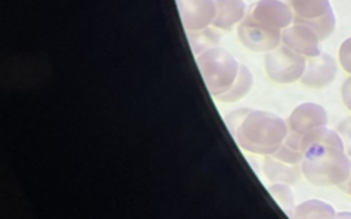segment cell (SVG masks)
I'll return each instance as SVG.
<instances>
[{
  "mask_svg": "<svg viewBox=\"0 0 351 219\" xmlns=\"http://www.w3.org/2000/svg\"><path fill=\"white\" fill-rule=\"evenodd\" d=\"M298 146L303 152L302 174L315 186H340L351 171V157L346 153L337 130L326 126L304 134Z\"/></svg>",
  "mask_w": 351,
  "mask_h": 219,
  "instance_id": "1",
  "label": "cell"
},
{
  "mask_svg": "<svg viewBox=\"0 0 351 219\" xmlns=\"http://www.w3.org/2000/svg\"><path fill=\"white\" fill-rule=\"evenodd\" d=\"M223 119L237 145L250 153L270 155L288 136L287 120L269 111L239 108Z\"/></svg>",
  "mask_w": 351,
  "mask_h": 219,
  "instance_id": "2",
  "label": "cell"
},
{
  "mask_svg": "<svg viewBox=\"0 0 351 219\" xmlns=\"http://www.w3.org/2000/svg\"><path fill=\"white\" fill-rule=\"evenodd\" d=\"M196 64L208 93L217 100L234 85L241 64L233 55L221 48L210 47L196 56Z\"/></svg>",
  "mask_w": 351,
  "mask_h": 219,
  "instance_id": "3",
  "label": "cell"
},
{
  "mask_svg": "<svg viewBox=\"0 0 351 219\" xmlns=\"http://www.w3.org/2000/svg\"><path fill=\"white\" fill-rule=\"evenodd\" d=\"M303 152L284 141L273 153L263 157V174L271 183H295L302 175Z\"/></svg>",
  "mask_w": 351,
  "mask_h": 219,
  "instance_id": "4",
  "label": "cell"
},
{
  "mask_svg": "<svg viewBox=\"0 0 351 219\" xmlns=\"http://www.w3.org/2000/svg\"><path fill=\"white\" fill-rule=\"evenodd\" d=\"M293 12V23H303L326 40L336 27V18L329 0H282Z\"/></svg>",
  "mask_w": 351,
  "mask_h": 219,
  "instance_id": "5",
  "label": "cell"
},
{
  "mask_svg": "<svg viewBox=\"0 0 351 219\" xmlns=\"http://www.w3.org/2000/svg\"><path fill=\"white\" fill-rule=\"evenodd\" d=\"M265 71L267 77L277 83H292L302 78L307 57L299 55L280 44L273 51L265 55Z\"/></svg>",
  "mask_w": 351,
  "mask_h": 219,
  "instance_id": "6",
  "label": "cell"
},
{
  "mask_svg": "<svg viewBox=\"0 0 351 219\" xmlns=\"http://www.w3.org/2000/svg\"><path fill=\"white\" fill-rule=\"evenodd\" d=\"M287 125H288V136L285 141L299 148L298 142L304 134L328 125V114L325 108L319 104L303 103L289 114L287 119Z\"/></svg>",
  "mask_w": 351,
  "mask_h": 219,
  "instance_id": "7",
  "label": "cell"
},
{
  "mask_svg": "<svg viewBox=\"0 0 351 219\" xmlns=\"http://www.w3.org/2000/svg\"><path fill=\"white\" fill-rule=\"evenodd\" d=\"M281 30L261 25L245 15L237 25V37L240 42L254 52H270L281 44Z\"/></svg>",
  "mask_w": 351,
  "mask_h": 219,
  "instance_id": "8",
  "label": "cell"
},
{
  "mask_svg": "<svg viewBox=\"0 0 351 219\" xmlns=\"http://www.w3.org/2000/svg\"><path fill=\"white\" fill-rule=\"evenodd\" d=\"M247 16L276 30H284L293 23V12L282 0H258L247 10Z\"/></svg>",
  "mask_w": 351,
  "mask_h": 219,
  "instance_id": "9",
  "label": "cell"
},
{
  "mask_svg": "<svg viewBox=\"0 0 351 219\" xmlns=\"http://www.w3.org/2000/svg\"><path fill=\"white\" fill-rule=\"evenodd\" d=\"M177 7L188 33L206 30L217 14L215 0H177Z\"/></svg>",
  "mask_w": 351,
  "mask_h": 219,
  "instance_id": "10",
  "label": "cell"
},
{
  "mask_svg": "<svg viewBox=\"0 0 351 219\" xmlns=\"http://www.w3.org/2000/svg\"><path fill=\"white\" fill-rule=\"evenodd\" d=\"M319 41L321 38L315 30L303 23H292L281 33V44L304 57H313L321 53Z\"/></svg>",
  "mask_w": 351,
  "mask_h": 219,
  "instance_id": "11",
  "label": "cell"
},
{
  "mask_svg": "<svg viewBox=\"0 0 351 219\" xmlns=\"http://www.w3.org/2000/svg\"><path fill=\"white\" fill-rule=\"evenodd\" d=\"M337 74V64L335 59L326 53L321 52L317 56L307 57L306 70L300 78L302 83L308 88H325L332 83Z\"/></svg>",
  "mask_w": 351,
  "mask_h": 219,
  "instance_id": "12",
  "label": "cell"
},
{
  "mask_svg": "<svg viewBox=\"0 0 351 219\" xmlns=\"http://www.w3.org/2000/svg\"><path fill=\"white\" fill-rule=\"evenodd\" d=\"M217 14L213 26L219 30H232L247 15L244 0H215Z\"/></svg>",
  "mask_w": 351,
  "mask_h": 219,
  "instance_id": "13",
  "label": "cell"
},
{
  "mask_svg": "<svg viewBox=\"0 0 351 219\" xmlns=\"http://www.w3.org/2000/svg\"><path fill=\"white\" fill-rule=\"evenodd\" d=\"M295 219H333L337 218L335 208L321 200H306L296 205L293 212Z\"/></svg>",
  "mask_w": 351,
  "mask_h": 219,
  "instance_id": "14",
  "label": "cell"
},
{
  "mask_svg": "<svg viewBox=\"0 0 351 219\" xmlns=\"http://www.w3.org/2000/svg\"><path fill=\"white\" fill-rule=\"evenodd\" d=\"M252 82H254L252 74L244 64H241L240 73H239V77H237L234 85L230 88L229 92H226L218 100L222 103H234V101L240 100L243 96H245L248 93V90L252 86Z\"/></svg>",
  "mask_w": 351,
  "mask_h": 219,
  "instance_id": "15",
  "label": "cell"
},
{
  "mask_svg": "<svg viewBox=\"0 0 351 219\" xmlns=\"http://www.w3.org/2000/svg\"><path fill=\"white\" fill-rule=\"evenodd\" d=\"M267 192L276 200V203L281 207V209L289 216L293 218L295 212V196L288 183H271L267 186Z\"/></svg>",
  "mask_w": 351,
  "mask_h": 219,
  "instance_id": "16",
  "label": "cell"
},
{
  "mask_svg": "<svg viewBox=\"0 0 351 219\" xmlns=\"http://www.w3.org/2000/svg\"><path fill=\"white\" fill-rule=\"evenodd\" d=\"M337 133L340 134L343 144H344V149L346 153L351 157V116L344 118L336 127Z\"/></svg>",
  "mask_w": 351,
  "mask_h": 219,
  "instance_id": "17",
  "label": "cell"
},
{
  "mask_svg": "<svg viewBox=\"0 0 351 219\" xmlns=\"http://www.w3.org/2000/svg\"><path fill=\"white\" fill-rule=\"evenodd\" d=\"M339 63L341 68L351 75V37L346 38L339 48Z\"/></svg>",
  "mask_w": 351,
  "mask_h": 219,
  "instance_id": "18",
  "label": "cell"
},
{
  "mask_svg": "<svg viewBox=\"0 0 351 219\" xmlns=\"http://www.w3.org/2000/svg\"><path fill=\"white\" fill-rule=\"evenodd\" d=\"M341 99L347 110L351 112V77H348L341 86Z\"/></svg>",
  "mask_w": 351,
  "mask_h": 219,
  "instance_id": "19",
  "label": "cell"
},
{
  "mask_svg": "<svg viewBox=\"0 0 351 219\" xmlns=\"http://www.w3.org/2000/svg\"><path fill=\"white\" fill-rule=\"evenodd\" d=\"M343 192H346L347 194H350L351 196V171H350V174H348V177H347V179L339 186Z\"/></svg>",
  "mask_w": 351,
  "mask_h": 219,
  "instance_id": "20",
  "label": "cell"
},
{
  "mask_svg": "<svg viewBox=\"0 0 351 219\" xmlns=\"http://www.w3.org/2000/svg\"><path fill=\"white\" fill-rule=\"evenodd\" d=\"M337 216L339 218H351V214L350 212H340V214H337Z\"/></svg>",
  "mask_w": 351,
  "mask_h": 219,
  "instance_id": "21",
  "label": "cell"
}]
</instances>
